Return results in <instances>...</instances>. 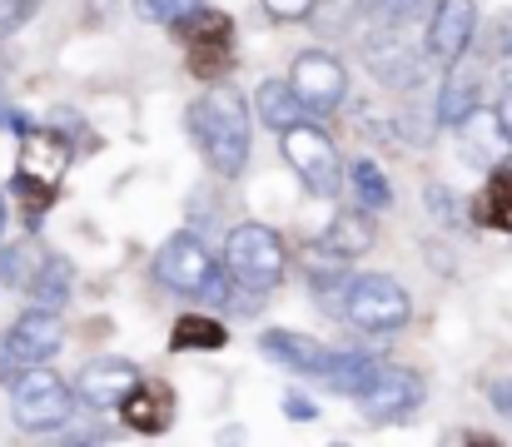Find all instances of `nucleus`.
Here are the masks:
<instances>
[{
    "label": "nucleus",
    "instance_id": "nucleus-15",
    "mask_svg": "<svg viewBox=\"0 0 512 447\" xmlns=\"http://www.w3.org/2000/svg\"><path fill=\"white\" fill-rule=\"evenodd\" d=\"M259 348H264L274 363L294 368V373H319L324 358H329V348H324L319 338H309V333H289V328H269V333L259 338Z\"/></svg>",
    "mask_w": 512,
    "mask_h": 447
},
{
    "label": "nucleus",
    "instance_id": "nucleus-36",
    "mask_svg": "<svg viewBox=\"0 0 512 447\" xmlns=\"http://www.w3.org/2000/svg\"><path fill=\"white\" fill-rule=\"evenodd\" d=\"M0 239H5V189H0Z\"/></svg>",
    "mask_w": 512,
    "mask_h": 447
},
{
    "label": "nucleus",
    "instance_id": "nucleus-33",
    "mask_svg": "<svg viewBox=\"0 0 512 447\" xmlns=\"http://www.w3.org/2000/svg\"><path fill=\"white\" fill-rule=\"evenodd\" d=\"M428 209L448 224V219H453V194H448V189H438V184H428Z\"/></svg>",
    "mask_w": 512,
    "mask_h": 447
},
{
    "label": "nucleus",
    "instance_id": "nucleus-17",
    "mask_svg": "<svg viewBox=\"0 0 512 447\" xmlns=\"http://www.w3.org/2000/svg\"><path fill=\"white\" fill-rule=\"evenodd\" d=\"M319 378L329 383V393H343V398H358L373 378H378V358L363 353V348H343V353H329Z\"/></svg>",
    "mask_w": 512,
    "mask_h": 447
},
{
    "label": "nucleus",
    "instance_id": "nucleus-19",
    "mask_svg": "<svg viewBox=\"0 0 512 447\" xmlns=\"http://www.w3.org/2000/svg\"><path fill=\"white\" fill-rule=\"evenodd\" d=\"M254 105H259V120H264L274 135L304 120V100H299V90H294L289 80H264V85L254 90Z\"/></svg>",
    "mask_w": 512,
    "mask_h": 447
},
{
    "label": "nucleus",
    "instance_id": "nucleus-4",
    "mask_svg": "<svg viewBox=\"0 0 512 447\" xmlns=\"http://www.w3.org/2000/svg\"><path fill=\"white\" fill-rule=\"evenodd\" d=\"M284 264H289L284 239L269 224H239V229H229V239H224V269H229L234 289L269 294L284 279Z\"/></svg>",
    "mask_w": 512,
    "mask_h": 447
},
{
    "label": "nucleus",
    "instance_id": "nucleus-3",
    "mask_svg": "<svg viewBox=\"0 0 512 447\" xmlns=\"http://www.w3.org/2000/svg\"><path fill=\"white\" fill-rule=\"evenodd\" d=\"M343 318L358 333L388 338V333H398L413 318V294L393 274H353L348 294H343Z\"/></svg>",
    "mask_w": 512,
    "mask_h": 447
},
{
    "label": "nucleus",
    "instance_id": "nucleus-30",
    "mask_svg": "<svg viewBox=\"0 0 512 447\" xmlns=\"http://www.w3.org/2000/svg\"><path fill=\"white\" fill-rule=\"evenodd\" d=\"M358 5H363L378 25H398L403 15H413V10H418V0H358Z\"/></svg>",
    "mask_w": 512,
    "mask_h": 447
},
{
    "label": "nucleus",
    "instance_id": "nucleus-16",
    "mask_svg": "<svg viewBox=\"0 0 512 447\" xmlns=\"http://www.w3.org/2000/svg\"><path fill=\"white\" fill-rule=\"evenodd\" d=\"M120 418H125V428L155 438V433L170 428V393H165L160 383H135V388L125 393V403H120Z\"/></svg>",
    "mask_w": 512,
    "mask_h": 447
},
{
    "label": "nucleus",
    "instance_id": "nucleus-10",
    "mask_svg": "<svg viewBox=\"0 0 512 447\" xmlns=\"http://www.w3.org/2000/svg\"><path fill=\"white\" fill-rule=\"evenodd\" d=\"M289 85L299 90L304 110H314V115H329L348 100V70L334 50H304L289 65Z\"/></svg>",
    "mask_w": 512,
    "mask_h": 447
},
{
    "label": "nucleus",
    "instance_id": "nucleus-35",
    "mask_svg": "<svg viewBox=\"0 0 512 447\" xmlns=\"http://www.w3.org/2000/svg\"><path fill=\"white\" fill-rule=\"evenodd\" d=\"M498 120H503V130H508V140H512V90L503 95V105H498Z\"/></svg>",
    "mask_w": 512,
    "mask_h": 447
},
{
    "label": "nucleus",
    "instance_id": "nucleus-20",
    "mask_svg": "<svg viewBox=\"0 0 512 447\" xmlns=\"http://www.w3.org/2000/svg\"><path fill=\"white\" fill-rule=\"evenodd\" d=\"M70 289H75V269H70V259H60V254H45L25 294L35 298V308H55V313H60V308L70 303Z\"/></svg>",
    "mask_w": 512,
    "mask_h": 447
},
{
    "label": "nucleus",
    "instance_id": "nucleus-13",
    "mask_svg": "<svg viewBox=\"0 0 512 447\" xmlns=\"http://www.w3.org/2000/svg\"><path fill=\"white\" fill-rule=\"evenodd\" d=\"M135 383H140V368H135V363H125V358H95V363H85L75 393H80L90 408H120Z\"/></svg>",
    "mask_w": 512,
    "mask_h": 447
},
{
    "label": "nucleus",
    "instance_id": "nucleus-34",
    "mask_svg": "<svg viewBox=\"0 0 512 447\" xmlns=\"http://www.w3.org/2000/svg\"><path fill=\"white\" fill-rule=\"evenodd\" d=\"M493 403H498V408H508V413H512V383H493Z\"/></svg>",
    "mask_w": 512,
    "mask_h": 447
},
{
    "label": "nucleus",
    "instance_id": "nucleus-14",
    "mask_svg": "<svg viewBox=\"0 0 512 447\" xmlns=\"http://www.w3.org/2000/svg\"><path fill=\"white\" fill-rule=\"evenodd\" d=\"M458 140H463V154L473 159V164H493L503 145H508V130H503V120H498V110H483V105H473L458 125Z\"/></svg>",
    "mask_w": 512,
    "mask_h": 447
},
{
    "label": "nucleus",
    "instance_id": "nucleus-24",
    "mask_svg": "<svg viewBox=\"0 0 512 447\" xmlns=\"http://www.w3.org/2000/svg\"><path fill=\"white\" fill-rule=\"evenodd\" d=\"M473 105H478V80L453 65V70H448V85H443V95H438V105H433L438 125H458Z\"/></svg>",
    "mask_w": 512,
    "mask_h": 447
},
{
    "label": "nucleus",
    "instance_id": "nucleus-29",
    "mask_svg": "<svg viewBox=\"0 0 512 447\" xmlns=\"http://www.w3.org/2000/svg\"><path fill=\"white\" fill-rule=\"evenodd\" d=\"M35 10H40V0H0V35L25 30L35 20Z\"/></svg>",
    "mask_w": 512,
    "mask_h": 447
},
{
    "label": "nucleus",
    "instance_id": "nucleus-22",
    "mask_svg": "<svg viewBox=\"0 0 512 447\" xmlns=\"http://www.w3.org/2000/svg\"><path fill=\"white\" fill-rule=\"evenodd\" d=\"M224 343H229V333H224L219 318H204V313H179L174 318V333H170L174 353H219Z\"/></svg>",
    "mask_w": 512,
    "mask_h": 447
},
{
    "label": "nucleus",
    "instance_id": "nucleus-2",
    "mask_svg": "<svg viewBox=\"0 0 512 447\" xmlns=\"http://www.w3.org/2000/svg\"><path fill=\"white\" fill-rule=\"evenodd\" d=\"M75 388L50 368V363H35L15 378V393H10V418L20 433H60L70 418H75Z\"/></svg>",
    "mask_w": 512,
    "mask_h": 447
},
{
    "label": "nucleus",
    "instance_id": "nucleus-27",
    "mask_svg": "<svg viewBox=\"0 0 512 447\" xmlns=\"http://www.w3.org/2000/svg\"><path fill=\"white\" fill-rule=\"evenodd\" d=\"M40 259H45V249H40V244H30V239L5 244V249H0V279H5V284H15V289H30V279H35Z\"/></svg>",
    "mask_w": 512,
    "mask_h": 447
},
{
    "label": "nucleus",
    "instance_id": "nucleus-28",
    "mask_svg": "<svg viewBox=\"0 0 512 447\" xmlns=\"http://www.w3.org/2000/svg\"><path fill=\"white\" fill-rule=\"evenodd\" d=\"M204 0H135V15L150 20V25H174L184 15H194Z\"/></svg>",
    "mask_w": 512,
    "mask_h": 447
},
{
    "label": "nucleus",
    "instance_id": "nucleus-31",
    "mask_svg": "<svg viewBox=\"0 0 512 447\" xmlns=\"http://www.w3.org/2000/svg\"><path fill=\"white\" fill-rule=\"evenodd\" d=\"M314 5H319V0H264V10H269L274 20H284V25L309 20V15H314Z\"/></svg>",
    "mask_w": 512,
    "mask_h": 447
},
{
    "label": "nucleus",
    "instance_id": "nucleus-5",
    "mask_svg": "<svg viewBox=\"0 0 512 447\" xmlns=\"http://www.w3.org/2000/svg\"><path fill=\"white\" fill-rule=\"evenodd\" d=\"M279 149H284L289 169L304 179V189H309V194H319V199H339L343 159H339V145L329 140V130H324V125L299 120V125L279 130Z\"/></svg>",
    "mask_w": 512,
    "mask_h": 447
},
{
    "label": "nucleus",
    "instance_id": "nucleus-25",
    "mask_svg": "<svg viewBox=\"0 0 512 447\" xmlns=\"http://www.w3.org/2000/svg\"><path fill=\"white\" fill-rule=\"evenodd\" d=\"M10 194H15V204H20V219L30 224V229H40V219H45V209L55 204V184L50 179H35V174H15L10 179Z\"/></svg>",
    "mask_w": 512,
    "mask_h": 447
},
{
    "label": "nucleus",
    "instance_id": "nucleus-23",
    "mask_svg": "<svg viewBox=\"0 0 512 447\" xmlns=\"http://www.w3.org/2000/svg\"><path fill=\"white\" fill-rule=\"evenodd\" d=\"M368 214H373V209H363V204H358V209L339 214V219H334V229L324 234V244H329L334 254H343L348 264H353V259H363V254H368V244H373V219H368Z\"/></svg>",
    "mask_w": 512,
    "mask_h": 447
},
{
    "label": "nucleus",
    "instance_id": "nucleus-32",
    "mask_svg": "<svg viewBox=\"0 0 512 447\" xmlns=\"http://www.w3.org/2000/svg\"><path fill=\"white\" fill-rule=\"evenodd\" d=\"M284 413H289L294 423H314V418H319V408H314L304 393H284Z\"/></svg>",
    "mask_w": 512,
    "mask_h": 447
},
{
    "label": "nucleus",
    "instance_id": "nucleus-8",
    "mask_svg": "<svg viewBox=\"0 0 512 447\" xmlns=\"http://www.w3.org/2000/svg\"><path fill=\"white\" fill-rule=\"evenodd\" d=\"M473 35H478V0H433L423 50H428V60H433L438 70L463 65Z\"/></svg>",
    "mask_w": 512,
    "mask_h": 447
},
{
    "label": "nucleus",
    "instance_id": "nucleus-26",
    "mask_svg": "<svg viewBox=\"0 0 512 447\" xmlns=\"http://www.w3.org/2000/svg\"><path fill=\"white\" fill-rule=\"evenodd\" d=\"M348 184H353L358 204L373 209V214H383V209L393 204V189H388V179H383V169H378L373 159H358V164L348 169Z\"/></svg>",
    "mask_w": 512,
    "mask_h": 447
},
{
    "label": "nucleus",
    "instance_id": "nucleus-7",
    "mask_svg": "<svg viewBox=\"0 0 512 447\" xmlns=\"http://www.w3.org/2000/svg\"><path fill=\"white\" fill-rule=\"evenodd\" d=\"M363 65L373 70V80H383L388 90H413L428 70V50H418L398 25H383L378 35L363 40Z\"/></svg>",
    "mask_w": 512,
    "mask_h": 447
},
{
    "label": "nucleus",
    "instance_id": "nucleus-18",
    "mask_svg": "<svg viewBox=\"0 0 512 447\" xmlns=\"http://www.w3.org/2000/svg\"><path fill=\"white\" fill-rule=\"evenodd\" d=\"M65 164H70V145H65L60 135H50V130H45V135H40V130H25L15 174H35V179H50V184H60Z\"/></svg>",
    "mask_w": 512,
    "mask_h": 447
},
{
    "label": "nucleus",
    "instance_id": "nucleus-1",
    "mask_svg": "<svg viewBox=\"0 0 512 447\" xmlns=\"http://www.w3.org/2000/svg\"><path fill=\"white\" fill-rule=\"evenodd\" d=\"M189 130H194V145L204 149V159L214 164L219 179L244 174V164H249V105H244L239 90L219 85L204 100H194Z\"/></svg>",
    "mask_w": 512,
    "mask_h": 447
},
{
    "label": "nucleus",
    "instance_id": "nucleus-11",
    "mask_svg": "<svg viewBox=\"0 0 512 447\" xmlns=\"http://www.w3.org/2000/svg\"><path fill=\"white\" fill-rule=\"evenodd\" d=\"M423 393L428 388H423V378L413 368H378V378L353 403H358L363 423H403L408 413L423 408Z\"/></svg>",
    "mask_w": 512,
    "mask_h": 447
},
{
    "label": "nucleus",
    "instance_id": "nucleus-6",
    "mask_svg": "<svg viewBox=\"0 0 512 447\" xmlns=\"http://www.w3.org/2000/svg\"><path fill=\"white\" fill-rule=\"evenodd\" d=\"M174 35L184 40L194 75L214 80V75H224V70L234 65V20H229L224 10H204V5H199L194 15L174 20Z\"/></svg>",
    "mask_w": 512,
    "mask_h": 447
},
{
    "label": "nucleus",
    "instance_id": "nucleus-12",
    "mask_svg": "<svg viewBox=\"0 0 512 447\" xmlns=\"http://www.w3.org/2000/svg\"><path fill=\"white\" fill-rule=\"evenodd\" d=\"M155 269H160V279H165L170 289H179V294H199V289L219 274L214 254H209V249H204V239H199V234H189V229H179V234H170V239L160 244Z\"/></svg>",
    "mask_w": 512,
    "mask_h": 447
},
{
    "label": "nucleus",
    "instance_id": "nucleus-21",
    "mask_svg": "<svg viewBox=\"0 0 512 447\" xmlns=\"http://www.w3.org/2000/svg\"><path fill=\"white\" fill-rule=\"evenodd\" d=\"M473 219H478L483 229L512 234V169L508 164H498V169L488 174V184H483V194H478V204H473Z\"/></svg>",
    "mask_w": 512,
    "mask_h": 447
},
{
    "label": "nucleus",
    "instance_id": "nucleus-9",
    "mask_svg": "<svg viewBox=\"0 0 512 447\" xmlns=\"http://www.w3.org/2000/svg\"><path fill=\"white\" fill-rule=\"evenodd\" d=\"M65 348V323L55 308H30L20 313L10 328H5V343H0V358L10 368H35V363H50L55 353Z\"/></svg>",
    "mask_w": 512,
    "mask_h": 447
}]
</instances>
